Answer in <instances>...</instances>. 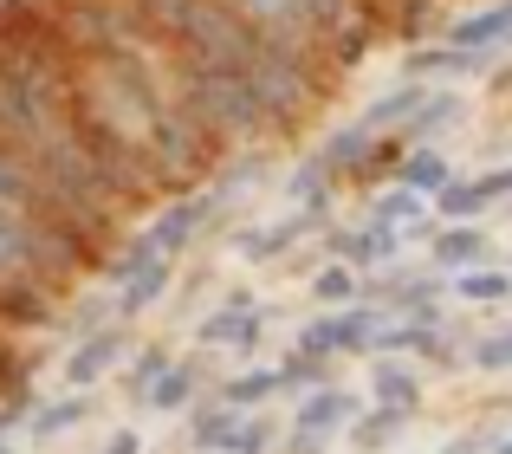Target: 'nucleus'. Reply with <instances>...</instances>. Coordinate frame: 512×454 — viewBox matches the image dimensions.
Segmentation results:
<instances>
[{"instance_id": "obj_25", "label": "nucleus", "mask_w": 512, "mask_h": 454, "mask_svg": "<svg viewBox=\"0 0 512 454\" xmlns=\"http://www.w3.org/2000/svg\"><path fill=\"white\" fill-rule=\"evenodd\" d=\"M376 299H389V312H435V299H441V286L435 279H389V286H376Z\"/></svg>"}, {"instance_id": "obj_19", "label": "nucleus", "mask_w": 512, "mask_h": 454, "mask_svg": "<svg viewBox=\"0 0 512 454\" xmlns=\"http://www.w3.org/2000/svg\"><path fill=\"white\" fill-rule=\"evenodd\" d=\"M454 299H467V305H506L512 299V273H506V266H461V273H454Z\"/></svg>"}, {"instance_id": "obj_33", "label": "nucleus", "mask_w": 512, "mask_h": 454, "mask_svg": "<svg viewBox=\"0 0 512 454\" xmlns=\"http://www.w3.org/2000/svg\"><path fill=\"white\" fill-rule=\"evenodd\" d=\"M487 454H512V435H500V442H480Z\"/></svg>"}, {"instance_id": "obj_1", "label": "nucleus", "mask_w": 512, "mask_h": 454, "mask_svg": "<svg viewBox=\"0 0 512 454\" xmlns=\"http://www.w3.org/2000/svg\"><path fill=\"white\" fill-rule=\"evenodd\" d=\"M143 13H150V26L163 33V46L175 52V65H214V72L247 78L253 98L273 117V130H299L331 91L325 59L266 39L260 26H247L227 0H143Z\"/></svg>"}, {"instance_id": "obj_7", "label": "nucleus", "mask_w": 512, "mask_h": 454, "mask_svg": "<svg viewBox=\"0 0 512 454\" xmlns=\"http://www.w3.org/2000/svg\"><path fill=\"white\" fill-rule=\"evenodd\" d=\"M312 227H318V215H305V208H292L286 221H266V227H247V234L234 240V253H240V260H247V266H273V260H286V253L299 247V240L312 234Z\"/></svg>"}, {"instance_id": "obj_10", "label": "nucleus", "mask_w": 512, "mask_h": 454, "mask_svg": "<svg viewBox=\"0 0 512 454\" xmlns=\"http://www.w3.org/2000/svg\"><path fill=\"white\" fill-rule=\"evenodd\" d=\"M85 416H91V390H65V396H52V403H33L26 442H59V435H72Z\"/></svg>"}, {"instance_id": "obj_26", "label": "nucleus", "mask_w": 512, "mask_h": 454, "mask_svg": "<svg viewBox=\"0 0 512 454\" xmlns=\"http://www.w3.org/2000/svg\"><path fill=\"white\" fill-rule=\"evenodd\" d=\"M312 299H318V305H350V299H363V279H357V266H350V260H331L325 273L312 279Z\"/></svg>"}, {"instance_id": "obj_16", "label": "nucleus", "mask_w": 512, "mask_h": 454, "mask_svg": "<svg viewBox=\"0 0 512 454\" xmlns=\"http://www.w3.org/2000/svg\"><path fill=\"white\" fill-rule=\"evenodd\" d=\"M195 390H201V364H169L163 377L143 390V409H156V416H182V409L195 403Z\"/></svg>"}, {"instance_id": "obj_2", "label": "nucleus", "mask_w": 512, "mask_h": 454, "mask_svg": "<svg viewBox=\"0 0 512 454\" xmlns=\"http://www.w3.org/2000/svg\"><path fill=\"white\" fill-rule=\"evenodd\" d=\"M376 325H383V312H376L370 299H350V305H331V312L312 318V325H299L292 351H305V357H357V351H370Z\"/></svg>"}, {"instance_id": "obj_27", "label": "nucleus", "mask_w": 512, "mask_h": 454, "mask_svg": "<svg viewBox=\"0 0 512 454\" xmlns=\"http://www.w3.org/2000/svg\"><path fill=\"white\" fill-rule=\"evenodd\" d=\"M318 383H331V357H305V351H292L286 364H279V390H318Z\"/></svg>"}, {"instance_id": "obj_29", "label": "nucleus", "mask_w": 512, "mask_h": 454, "mask_svg": "<svg viewBox=\"0 0 512 454\" xmlns=\"http://www.w3.org/2000/svg\"><path fill=\"white\" fill-rule=\"evenodd\" d=\"M266 448H273V429H266L253 409L234 422V429H227V442H221V454H266Z\"/></svg>"}, {"instance_id": "obj_5", "label": "nucleus", "mask_w": 512, "mask_h": 454, "mask_svg": "<svg viewBox=\"0 0 512 454\" xmlns=\"http://www.w3.org/2000/svg\"><path fill=\"white\" fill-rule=\"evenodd\" d=\"M195 338L208 344V351H253V344L266 338V312H260V305H234V299H221L214 312H201V318H195Z\"/></svg>"}, {"instance_id": "obj_17", "label": "nucleus", "mask_w": 512, "mask_h": 454, "mask_svg": "<svg viewBox=\"0 0 512 454\" xmlns=\"http://www.w3.org/2000/svg\"><path fill=\"white\" fill-rule=\"evenodd\" d=\"M480 260H487V234H480L474 221H448L435 234V266L461 273V266H480Z\"/></svg>"}, {"instance_id": "obj_31", "label": "nucleus", "mask_w": 512, "mask_h": 454, "mask_svg": "<svg viewBox=\"0 0 512 454\" xmlns=\"http://www.w3.org/2000/svg\"><path fill=\"white\" fill-rule=\"evenodd\" d=\"M104 454H143V435H137V429H117V435H111V448H104Z\"/></svg>"}, {"instance_id": "obj_6", "label": "nucleus", "mask_w": 512, "mask_h": 454, "mask_svg": "<svg viewBox=\"0 0 512 454\" xmlns=\"http://www.w3.org/2000/svg\"><path fill=\"white\" fill-rule=\"evenodd\" d=\"M357 396L338 390V383H318V390L299 396V409H292V435H312V442H331V435L350 429V416H357Z\"/></svg>"}, {"instance_id": "obj_15", "label": "nucleus", "mask_w": 512, "mask_h": 454, "mask_svg": "<svg viewBox=\"0 0 512 454\" xmlns=\"http://www.w3.org/2000/svg\"><path fill=\"white\" fill-rule=\"evenodd\" d=\"M448 176H454V169H448V156H441V150H428V143H409V150L396 156V169H389V182H402V189H415V195H435Z\"/></svg>"}, {"instance_id": "obj_8", "label": "nucleus", "mask_w": 512, "mask_h": 454, "mask_svg": "<svg viewBox=\"0 0 512 454\" xmlns=\"http://www.w3.org/2000/svg\"><path fill=\"white\" fill-rule=\"evenodd\" d=\"M441 39H454V46H467V52L512 46V0H493V7H480V13L448 20V26H441Z\"/></svg>"}, {"instance_id": "obj_32", "label": "nucleus", "mask_w": 512, "mask_h": 454, "mask_svg": "<svg viewBox=\"0 0 512 454\" xmlns=\"http://www.w3.org/2000/svg\"><path fill=\"white\" fill-rule=\"evenodd\" d=\"M20 370H26V364H20V357H13V351H7V338H0V390H7V383H13V377H20Z\"/></svg>"}, {"instance_id": "obj_4", "label": "nucleus", "mask_w": 512, "mask_h": 454, "mask_svg": "<svg viewBox=\"0 0 512 454\" xmlns=\"http://www.w3.org/2000/svg\"><path fill=\"white\" fill-rule=\"evenodd\" d=\"M506 195H512V163H506V169H487V176H467V182L448 176L435 195H428V202H435L448 221H480L487 208H500Z\"/></svg>"}, {"instance_id": "obj_14", "label": "nucleus", "mask_w": 512, "mask_h": 454, "mask_svg": "<svg viewBox=\"0 0 512 454\" xmlns=\"http://www.w3.org/2000/svg\"><path fill=\"white\" fill-rule=\"evenodd\" d=\"M370 403H389V409H402V416H415V409H422V377L383 351V364L370 370Z\"/></svg>"}, {"instance_id": "obj_28", "label": "nucleus", "mask_w": 512, "mask_h": 454, "mask_svg": "<svg viewBox=\"0 0 512 454\" xmlns=\"http://www.w3.org/2000/svg\"><path fill=\"white\" fill-rule=\"evenodd\" d=\"M169 364H175V357L163 351V344H143V351L130 357V370H124V390H130V396H137V403H143V390H150V383L163 377Z\"/></svg>"}, {"instance_id": "obj_24", "label": "nucleus", "mask_w": 512, "mask_h": 454, "mask_svg": "<svg viewBox=\"0 0 512 454\" xmlns=\"http://www.w3.org/2000/svg\"><path fill=\"white\" fill-rule=\"evenodd\" d=\"M422 215H428V195L402 189V182H389V189L376 195V208H370V221H389V227H422Z\"/></svg>"}, {"instance_id": "obj_21", "label": "nucleus", "mask_w": 512, "mask_h": 454, "mask_svg": "<svg viewBox=\"0 0 512 454\" xmlns=\"http://www.w3.org/2000/svg\"><path fill=\"white\" fill-rule=\"evenodd\" d=\"M422 98H428V78H402L396 91H383V98L363 111V124H370V130H396V124H409V111Z\"/></svg>"}, {"instance_id": "obj_13", "label": "nucleus", "mask_w": 512, "mask_h": 454, "mask_svg": "<svg viewBox=\"0 0 512 454\" xmlns=\"http://www.w3.org/2000/svg\"><path fill=\"white\" fill-rule=\"evenodd\" d=\"M402 429H409V416L402 409H389V403H370V409H357L350 416V448H363V454H383V448H396L402 442Z\"/></svg>"}, {"instance_id": "obj_18", "label": "nucleus", "mask_w": 512, "mask_h": 454, "mask_svg": "<svg viewBox=\"0 0 512 454\" xmlns=\"http://www.w3.org/2000/svg\"><path fill=\"white\" fill-rule=\"evenodd\" d=\"M240 416H247V409H227L221 396H208V403L188 409V435H182V442H188V448H221L227 429H234Z\"/></svg>"}, {"instance_id": "obj_22", "label": "nucleus", "mask_w": 512, "mask_h": 454, "mask_svg": "<svg viewBox=\"0 0 512 454\" xmlns=\"http://www.w3.org/2000/svg\"><path fill=\"white\" fill-rule=\"evenodd\" d=\"M454 117H461V98H454V91H428V98H422V104L409 111V124H402V137H409V143H428V137H435L441 124H454Z\"/></svg>"}, {"instance_id": "obj_30", "label": "nucleus", "mask_w": 512, "mask_h": 454, "mask_svg": "<svg viewBox=\"0 0 512 454\" xmlns=\"http://www.w3.org/2000/svg\"><path fill=\"white\" fill-rule=\"evenodd\" d=\"M467 357H474V370H512V325L506 331H480V344Z\"/></svg>"}, {"instance_id": "obj_35", "label": "nucleus", "mask_w": 512, "mask_h": 454, "mask_svg": "<svg viewBox=\"0 0 512 454\" xmlns=\"http://www.w3.org/2000/svg\"><path fill=\"white\" fill-rule=\"evenodd\" d=\"M500 208H506V221H512V195H506V202H500Z\"/></svg>"}, {"instance_id": "obj_11", "label": "nucleus", "mask_w": 512, "mask_h": 454, "mask_svg": "<svg viewBox=\"0 0 512 454\" xmlns=\"http://www.w3.org/2000/svg\"><path fill=\"white\" fill-rule=\"evenodd\" d=\"M487 65V52H467L454 46V39H441V46H415L409 59H402V78H467Z\"/></svg>"}, {"instance_id": "obj_23", "label": "nucleus", "mask_w": 512, "mask_h": 454, "mask_svg": "<svg viewBox=\"0 0 512 454\" xmlns=\"http://www.w3.org/2000/svg\"><path fill=\"white\" fill-rule=\"evenodd\" d=\"M214 396H221L227 409H260L266 396H279V370H234Z\"/></svg>"}, {"instance_id": "obj_3", "label": "nucleus", "mask_w": 512, "mask_h": 454, "mask_svg": "<svg viewBox=\"0 0 512 454\" xmlns=\"http://www.w3.org/2000/svg\"><path fill=\"white\" fill-rule=\"evenodd\" d=\"M124 351H130L124 325H98L91 338H78L72 351H65V390H98V383L124 364Z\"/></svg>"}, {"instance_id": "obj_20", "label": "nucleus", "mask_w": 512, "mask_h": 454, "mask_svg": "<svg viewBox=\"0 0 512 454\" xmlns=\"http://www.w3.org/2000/svg\"><path fill=\"white\" fill-rule=\"evenodd\" d=\"M0 208H52L46 189L33 182V169H26L7 143H0Z\"/></svg>"}, {"instance_id": "obj_9", "label": "nucleus", "mask_w": 512, "mask_h": 454, "mask_svg": "<svg viewBox=\"0 0 512 454\" xmlns=\"http://www.w3.org/2000/svg\"><path fill=\"white\" fill-rule=\"evenodd\" d=\"M402 227H389V221H370V227H357V234H331V253L338 260H350L363 273V266H383V260H396V247H402Z\"/></svg>"}, {"instance_id": "obj_36", "label": "nucleus", "mask_w": 512, "mask_h": 454, "mask_svg": "<svg viewBox=\"0 0 512 454\" xmlns=\"http://www.w3.org/2000/svg\"><path fill=\"white\" fill-rule=\"evenodd\" d=\"M370 7H376V0H370Z\"/></svg>"}, {"instance_id": "obj_12", "label": "nucleus", "mask_w": 512, "mask_h": 454, "mask_svg": "<svg viewBox=\"0 0 512 454\" xmlns=\"http://www.w3.org/2000/svg\"><path fill=\"white\" fill-rule=\"evenodd\" d=\"M370 150H376V130L363 124H344V130H331L325 143H318V163L331 169V176H363V163H370Z\"/></svg>"}, {"instance_id": "obj_34", "label": "nucleus", "mask_w": 512, "mask_h": 454, "mask_svg": "<svg viewBox=\"0 0 512 454\" xmlns=\"http://www.w3.org/2000/svg\"><path fill=\"white\" fill-rule=\"evenodd\" d=\"M0 454H13V442H7V435H0Z\"/></svg>"}]
</instances>
